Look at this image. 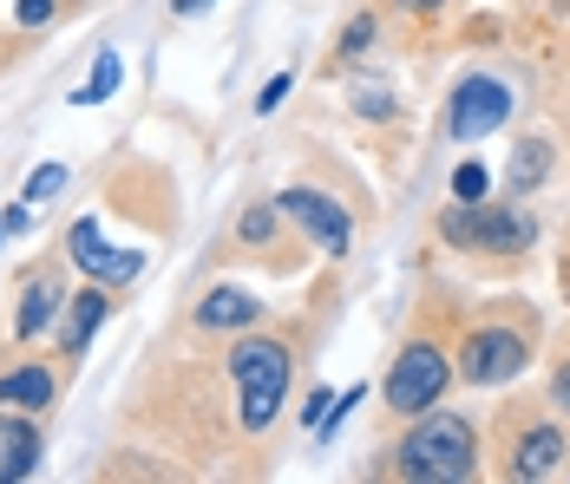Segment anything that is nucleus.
<instances>
[{
    "instance_id": "f257e3e1",
    "label": "nucleus",
    "mask_w": 570,
    "mask_h": 484,
    "mask_svg": "<svg viewBox=\"0 0 570 484\" xmlns=\"http://www.w3.org/2000/svg\"><path fill=\"white\" fill-rule=\"evenodd\" d=\"M197 340H204L197 354L165 360V374L151 386V406L131 399V419L151 413V426L190 458H204V452L269 458L288 393H295V367H302L295 327L263 322L249 334H224V340L197 334Z\"/></svg>"
},
{
    "instance_id": "f03ea898",
    "label": "nucleus",
    "mask_w": 570,
    "mask_h": 484,
    "mask_svg": "<svg viewBox=\"0 0 570 484\" xmlns=\"http://www.w3.org/2000/svg\"><path fill=\"white\" fill-rule=\"evenodd\" d=\"M459 322H465V302L446 281H426V295L413 302V322L387 354V374H381V419L387 426L433 413L459 386V360H453Z\"/></svg>"
},
{
    "instance_id": "7ed1b4c3",
    "label": "nucleus",
    "mask_w": 570,
    "mask_h": 484,
    "mask_svg": "<svg viewBox=\"0 0 570 484\" xmlns=\"http://www.w3.org/2000/svg\"><path fill=\"white\" fill-rule=\"evenodd\" d=\"M367 478L381 484H472L485 478V426L465 406H433L420 419H400L394 438L374 452Z\"/></svg>"
},
{
    "instance_id": "20e7f679",
    "label": "nucleus",
    "mask_w": 570,
    "mask_h": 484,
    "mask_svg": "<svg viewBox=\"0 0 570 484\" xmlns=\"http://www.w3.org/2000/svg\"><path fill=\"white\" fill-rule=\"evenodd\" d=\"M459 360V386L465 393H505L544 360V315L538 302L524 295H492V302H472L453 340Z\"/></svg>"
},
{
    "instance_id": "39448f33",
    "label": "nucleus",
    "mask_w": 570,
    "mask_h": 484,
    "mask_svg": "<svg viewBox=\"0 0 570 484\" xmlns=\"http://www.w3.org/2000/svg\"><path fill=\"white\" fill-rule=\"evenodd\" d=\"M433 243L472 275H518L538 249V216L512 197H453L433 210Z\"/></svg>"
},
{
    "instance_id": "423d86ee",
    "label": "nucleus",
    "mask_w": 570,
    "mask_h": 484,
    "mask_svg": "<svg viewBox=\"0 0 570 484\" xmlns=\"http://www.w3.org/2000/svg\"><path fill=\"white\" fill-rule=\"evenodd\" d=\"M570 472V419L544 393H512L485 419V478L551 484Z\"/></svg>"
},
{
    "instance_id": "0eeeda50",
    "label": "nucleus",
    "mask_w": 570,
    "mask_h": 484,
    "mask_svg": "<svg viewBox=\"0 0 570 484\" xmlns=\"http://www.w3.org/2000/svg\"><path fill=\"white\" fill-rule=\"evenodd\" d=\"M224 256L256 263V269H269V275H295V269H308V236L288 223L283 197H249V204H236V216H229Z\"/></svg>"
},
{
    "instance_id": "6e6552de",
    "label": "nucleus",
    "mask_w": 570,
    "mask_h": 484,
    "mask_svg": "<svg viewBox=\"0 0 570 484\" xmlns=\"http://www.w3.org/2000/svg\"><path fill=\"white\" fill-rule=\"evenodd\" d=\"M66 302H72V256L59 249V256L27 263L13 281V308H7V347H40L59 327Z\"/></svg>"
},
{
    "instance_id": "1a4fd4ad",
    "label": "nucleus",
    "mask_w": 570,
    "mask_h": 484,
    "mask_svg": "<svg viewBox=\"0 0 570 484\" xmlns=\"http://www.w3.org/2000/svg\"><path fill=\"white\" fill-rule=\"evenodd\" d=\"M518 111V92L512 79H499V72H485V66H472V72H459L453 86H446V138L453 145H479V138H492V131H505Z\"/></svg>"
},
{
    "instance_id": "9d476101",
    "label": "nucleus",
    "mask_w": 570,
    "mask_h": 484,
    "mask_svg": "<svg viewBox=\"0 0 570 484\" xmlns=\"http://www.w3.org/2000/svg\"><path fill=\"white\" fill-rule=\"evenodd\" d=\"M283 197L288 223L308 236V249L322 256V263H347L354 256V210H347L342 190H328V184H308V177H295L276 190Z\"/></svg>"
},
{
    "instance_id": "9b49d317",
    "label": "nucleus",
    "mask_w": 570,
    "mask_h": 484,
    "mask_svg": "<svg viewBox=\"0 0 570 484\" xmlns=\"http://www.w3.org/2000/svg\"><path fill=\"white\" fill-rule=\"evenodd\" d=\"M276 322V308L256 295V288H243V281H210L197 302H190V315H184V334H210V340H224V334H249V327Z\"/></svg>"
},
{
    "instance_id": "f8f14e48",
    "label": "nucleus",
    "mask_w": 570,
    "mask_h": 484,
    "mask_svg": "<svg viewBox=\"0 0 570 484\" xmlns=\"http://www.w3.org/2000/svg\"><path fill=\"white\" fill-rule=\"evenodd\" d=\"M118 315V288L112 281H86V288H72V302H66V315H59V327H53V347H59V360L66 367H79L86 360V347L99 340V327Z\"/></svg>"
},
{
    "instance_id": "ddd939ff",
    "label": "nucleus",
    "mask_w": 570,
    "mask_h": 484,
    "mask_svg": "<svg viewBox=\"0 0 570 484\" xmlns=\"http://www.w3.org/2000/svg\"><path fill=\"white\" fill-rule=\"evenodd\" d=\"M66 374L72 367L59 354L53 360H7L0 367V413H40L47 419L59 406V393H66Z\"/></svg>"
},
{
    "instance_id": "4468645a",
    "label": "nucleus",
    "mask_w": 570,
    "mask_h": 484,
    "mask_svg": "<svg viewBox=\"0 0 570 484\" xmlns=\"http://www.w3.org/2000/svg\"><path fill=\"white\" fill-rule=\"evenodd\" d=\"M66 256H72V269L99 275V281H131V275L145 269V249H106V229H99V216H79L72 229H66V243H59Z\"/></svg>"
},
{
    "instance_id": "2eb2a0df",
    "label": "nucleus",
    "mask_w": 570,
    "mask_h": 484,
    "mask_svg": "<svg viewBox=\"0 0 570 484\" xmlns=\"http://www.w3.org/2000/svg\"><path fill=\"white\" fill-rule=\"evenodd\" d=\"M564 170V145L551 138V131H524L512 145V158H505V197L512 204H531V197H544V184Z\"/></svg>"
},
{
    "instance_id": "dca6fc26",
    "label": "nucleus",
    "mask_w": 570,
    "mask_h": 484,
    "mask_svg": "<svg viewBox=\"0 0 570 484\" xmlns=\"http://www.w3.org/2000/svg\"><path fill=\"white\" fill-rule=\"evenodd\" d=\"M47 458V432L40 413H0V484H20L40 472Z\"/></svg>"
},
{
    "instance_id": "f3484780",
    "label": "nucleus",
    "mask_w": 570,
    "mask_h": 484,
    "mask_svg": "<svg viewBox=\"0 0 570 484\" xmlns=\"http://www.w3.org/2000/svg\"><path fill=\"white\" fill-rule=\"evenodd\" d=\"M374 47H381V7H361V13L342 20V33H335V47L322 59V72H328V79H335V72H354Z\"/></svg>"
},
{
    "instance_id": "a211bd4d",
    "label": "nucleus",
    "mask_w": 570,
    "mask_h": 484,
    "mask_svg": "<svg viewBox=\"0 0 570 484\" xmlns=\"http://www.w3.org/2000/svg\"><path fill=\"white\" fill-rule=\"evenodd\" d=\"M347 111H354L361 125H400V118H406V99L394 92V79L354 66V79H347Z\"/></svg>"
},
{
    "instance_id": "6ab92c4d",
    "label": "nucleus",
    "mask_w": 570,
    "mask_h": 484,
    "mask_svg": "<svg viewBox=\"0 0 570 484\" xmlns=\"http://www.w3.org/2000/svg\"><path fill=\"white\" fill-rule=\"evenodd\" d=\"M544 399L570 419V334L558 340V354H551V367H544Z\"/></svg>"
},
{
    "instance_id": "aec40b11",
    "label": "nucleus",
    "mask_w": 570,
    "mask_h": 484,
    "mask_svg": "<svg viewBox=\"0 0 570 484\" xmlns=\"http://www.w3.org/2000/svg\"><path fill=\"white\" fill-rule=\"evenodd\" d=\"M118 92V53H99V66H92V79H86V92H72L79 106H99V99H112Z\"/></svg>"
},
{
    "instance_id": "412c9836",
    "label": "nucleus",
    "mask_w": 570,
    "mask_h": 484,
    "mask_svg": "<svg viewBox=\"0 0 570 484\" xmlns=\"http://www.w3.org/2000/svg\"><path fill=\"white\" fill-rule=\"evenodd\" d=\"M53 190H66V164H40V170L27 177V190H20V204H47Z\"/></svg>"
},
{
    "instance_id": "4be33fe9",
    "label": "nucleus",
    "mask_w": 570,
    "mask_h": 484,
    "mask_svg": "<svg viewBox=\"0 0 570 484\" xmlns=\"http://www.w3.org/2000/svg\"><path fill=\"white\" fill-rule=\"evenodd\" d=\"M328 406H335V393H328V386H308V399L295 406V426H302V432H322Z\"/></svg>"
},
{
    "instance_id": "5701e85b",
    "label": "nucleus",
    "mask_w": 570,
    "mask_h": 484,
    "mask_svg": "<svg viewBox=\"0 0 570 484\" xmlns=\"http://www.w3.org/2000/svg\"><path fill=\"white\" fill-rule=\"evenodd\" d=\"M485 184H492V170H485L479 158H465L453 170V197H465V204H472V197H485Z\"/></svg>"
},
{
    "instance_id": "b1692460",
    "label": "nucleus",
    "mask_w": 570,
    "mask_h": 484,
    "mask_svg": "<svg viewBox=\"0 0 570 484\" xmlns=\"http://www.w3.org/2000/svg\"><path fill=\"white\" fill-rule=\"evenodd\" d=\"M53 13H59V0H13V27H27V33L47 27Z\"/></svg>"
},
{
    "instance_id": "393cba45",
    "label": "nucleus",
    "mask_w": 570,
    "mask_h": 484,
    "mask_svg": "<svg viewBox=\"0 0 570 484\" xmlns=\"http://www.w3.org/2000/svg\"><path fill=\"white\" fill-rule=\"evenodd\" d=\"M288 92H295V72H276V79H269V86H263V92H256V118H269V111L283 106Z\"/></svg>"
},
{
    "instance_id": "a878e982",
    "label": "nucleus",
    "mask_w": 570,
    "mask_h": 484,
    "mask_svg": "<svg viewBox=\"0 0 570 484\" xmlns=\"http://www.w3.org/2000/svg\"><path fill=\"white\" fill-rule=\"evenodd\" d=\"M400 13H406V20H413V13H420V20H426V13H440V7H446V0H394Z\"/></svg>"
},
{
    "instance_id": "bb28decb",
    "label": "nucleus",
    "mask_w": 570,
    "mask_h": 484,
    "mask_svg": "<svg viewBox=\"0 0 570 484\" xmlns=\"http://www.w3.org/2000/svg\"><path fill=\"white\" fill-rule=\"evenodd\" d=\"M210 7H217V0H171L177 20H197V13H210Z\"/></svg>"
},
{
    "instance_id": "cd10ccee",
    "label": "nucleus",
    "mask_w": 570,
    "mask_h": 484,
    "mask_svg": "<svg viewBox=\"0 0 570 484\" xmlns=\"http://www.w3.org/2000/svg\"><path fill=\"white\" fill-rule=\"evenodd\" d=\"M27 210H33V204H13V210L0 216V223H7V236H20V229H27Z\"/></svg>"
},
{
    "instance_id": "c85d7f7f",
    "label": "nucleus",
    "mask_w": 570,
    "mask_h": 484,
    "mask_svg": "<svg viewBox=\"0 0 570 484\" xmlns=\"http://www.w3.org/2000/svg\"><path fill=\"white\" fill-rule=\"evenodd\" d=\"M558 288H564V302H570V229H564V256H558Z\"/></svg>"
},
{
    "instance_id": "c756f323",
    "label": "nucleus",
    "mask_w": 570,
    "mask_h": 484,
    "mask_svg": "<svg viewBox=\"0 0 570 484\" xmlns=\"http://www.w3.org/2000/svg\"><path fill=\"white\" fill-rule=\"evenodd\" d=\"M558 111L570 118V59H564V72H558Z\"/></svg>"
}]
</instances>
